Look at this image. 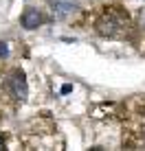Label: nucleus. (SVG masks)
<instances>
[{"mask_svg":"<svg viewBox=\"0 0 145 151\" xmlns=\"http://www.w3.org/2000/svg\"><path fill=\"white\" fill-rule=\"evenodd\" d=\"M128 24V13L121 7H106L95 20V31L101 37H115V35Z\"/></svg>","mask_w":145,"mask_h":151,"instance_id":"1","label":"nucleus"},{"mask_svg":"<svg viewBox=\"0 0 145 151\" xmlns=\"http://www.w3.org/2000/svg\"><path fill=\"white\" fill-rule=\"evenodd\" d=\"M7 90L11 92L13 99H18V101H27L29 96V83H27V77H24V72L20 68H15L9 72L7 77Z\"/></svg>","mask_w":145,"mask_h":151,"instance_id":"2","label":"nucleus"},{"mask_svg":"<svg viewBox=\"0 0 145 151\" xmlns=\"http://www.w3.org/2000/svg\"><path fill=\"white\" fill-rule=\"evenodd\" d=\"M77 9H79V7H77L75 2H66V0H53V2H51V11H53V15H55L57 20L70 18Z\"/></svg>","mask_w":145,"mask_h":151,"instance_id":"3","label":"nucleus"},{"mask_svg":"<svg viewBox=\"0 0 145 151\" xmlns=\"http://www.w3.org/2000/svg\"><path fill=\"white\" fill-rule=\"evenodd\" d=\"M20 22H22V27H24V29L33 31V29H38L40 24L44 22V18H42V13H40V9H35V7H27V9H24V13H22V18H20Z\"/></svg>","mask_w":145,"mask_h":151,"instance_id":"4","label":"nucleus"},{"mask_svg":"<svg viewBox=\"0 0 145 151\" xmlns=\"http://www.w3.org/2000/svg\"><path fill=\"white\" fill-rule=\"evenodd\" d=\"M4 57H9V46L7 42H0V59H4Z\"/></svg>","mask_w":145,"mask_h":151,"instance_id":"5","label":"nucleus"},{"mask_svg":"<svg viewBox=\"0 0 145 151\" xmlns=\"http://www.w3.org/2000/svg\"><path fill=\"white\" fill-rule=\"evenodd\" d=\"M72 90V86H70V83H66V86L64 88H62V94H68V92Z\"/></svg>","mask_w":145,"mask_h":151,"instance_id":"6","label":"nucleus"},{"mask_svg":"<svg viewBox=\"0 0 145 151\" xmlns=\"http://www.w3.org/2000/svg\"><path fill=\"white\" fill-rule=\"evenodd\" d=\"M2 145H4V142H2V136H0V149H2Z\"/></svg>","mask_w":145,"mask_h":151,"instance_id":"7","label":"nucleus"}]
</instances>
